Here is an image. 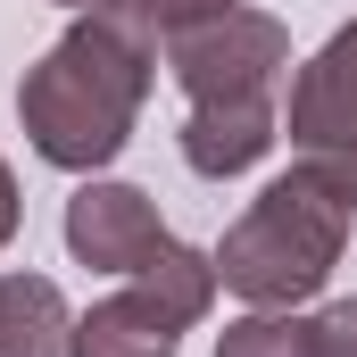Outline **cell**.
I'll use <instances>...</instances> for the list:
<instances>
[{
    "label": "cell",
    "instance_id": "obj_11",
    "mask_svg": "<svg viewBox=\"0 0 357 357\" xmlns=\"http://www.w3.org/2000/svg\"><path fill=\"white\" fill-rule=\"evenodd\" d=\"M316 349L324 357H357V299H333L316 316Z\"/></svg>",
    "mask_w": 357,
    "mask_h": 357
},
{
    "label": "cell",
    "instance_id": "obj_12",
    "mask_svg": "<svg viewBox=\"0 0 357 357\" xmlns=\"http://www.w3.org/2000/svg\"><path fill=\"white\" fill-rule=\"evenodd\" d=\"M17 216H25V199H17V175H8V158H0V250L17 241Z\"/></svg>",
    "mask_w": 357,
    "mask_h": 357
},
{
    "label": "cell",
    "instance_id": "obj_13",
    "mask_svg": "<svg viewBox=\"0 0 357 357\" xmlns=\"http://www.w3.org/2000/svg\"><path fill=\"white\" fill-rule=\"evenodd\" d=\"M59 8H75V17H108L116 0H59Z\"/></svg>",
    "mask_w": 357,
    "mask_h": 357
},
{
    "label": "cell",
    "instance_id": "obj_8",
    "mask_svg": "<svg viewBox=\"0 0 357 357\" xmlns=\"http://www.w3.org/2000/svg\"><path fill=\"white\" fill-rule=\"evenodd\" d=\"M125 282H133L175 333H191V324L216 307V291H225V282H216V250H183V241L167 250V258H150L142 274H125Z\"/></svg>",
    "mask_w": 357,
    "mask_h": 357
},
{
    "label": "cell",
    "instance_id": "obj_7",
    "mask_svg": "<svg viewBox=\"0 0 357 357\" xmlns=\"http://www.w3.org/2000/svg\"><path fill=\"white\" fill-rule=\"evenodd\" d=\"M67 324L50 274H0V357H67Z\"/></svg>",
    "mask_w": 357,
    "mask_h": 357
},
{
    "label": "cell",
    "instance_id": "obj_6",
    "mask_svg": "<svg viewBox=\"0 0 357 357\" xmlns=\"http://www.w3.org/2000/svg\"><path fill=\"white\" fill-rule=\"evenodd\" d=\"M175 349H183V333L133 291V282L67 324V357H175Z\"/></svg>",
    "mask_w": 357,
    "mask_h": 357
},
{
    "label": "cell",
    "instance_id": "obj_5",
    "mask_svg": "<svg viewBox=\"0 0 357 357\" xmlns=\"http://www.w3.org/2000/svg\"><path fill=\"white\" fill-rule=\"evenodd\" d=\"M67 250H75V266L142 274L150 258L175 250V233L158 225V199H150L142 183L84 175V183H75V199H67Z\"/></svg>",
    "mask_w": 357,
    "mask_h": 357
},
{
    "label": "cell",
    "instance_id": "obj_10",
    "mask_svg": "<svg viewBox=\"0 0 357 357\" xmlns=\"http://www.w3.org/2000/svg\"><path fill=\"white\" fill-rule=\"evenodd\" d=\"M225 8H241V0H116L108 17H125L150 50H167L175 33H191V25H208V17H225Z\"/></svg>",
    "mask_w": 357,
    "mask_h": 357
},
{
    "label": "cell",
    "instance_id": "obj_1",
    "mask_svg": "<svg viewBox=\"0 0 357 357\" xmlns=\"http://www.w3.org/2000/svg\"><path fill=\"white\" fill-rule=\"evenodd\" d=\"M158 84V50L125 17H75L17 84V125L42 167L59 175H100L125 142L133 116Z\"/></svg>",
    "mask_w": 357,
    "mask_h": 357
},
{
    "label": "cell",
    "instance_id": "obj_2",
    "mask_svg": "<svg viewBox=\"0 0 357 357\" xmlns=\"http://www.w3.org/2000/svg\"><path fill=\"white\" fill-rule=\"evenodd\" d=\"M167 67L183 84V167L199 183H233L250 175L282 142V108L274 91L291 75V33L274 25L266 8H225L208 25H191L167 42Z\"/></svg>",
    "mask_w": 357,
    "mask_h": 357
},
{
    "label": "cell",
    "instance_id": "obj_9",
    "mask_svg": "<svg viewBox=\"0 0 357 357\" xmlns=\"http://www.w3.org/2000/svg\"><path fill=\"white\" fill-rule=\"evenodd\" d=\"M216 357H324L316 349V316L299 307H250L216 333Z\"/></svg>",
    "mask_w": 357,
    "mask_h": 357
},
{
    "label": "cell",
    "instance_id": "obj_3",
    "mask_svg": "<svg viewBox=\"0 0 357 357\" xmlns=\"http://www.w3.org/2000/svg\"><path fill=\"white\" fill-rule=\"evenodd\" d=\"M349 225H357V208L333 183L316 175V167H291V175H274L266 191L233 216V233L216 241V282H225L241 307H307V299L333 282V266H341Z\"/></svg>",
    "mask_w": 357,
    "mask_h": 357
},
{
    "label": "cell",
    "instance_id": "obj_4",
    "mask_svg": "<svg viewBox=\"0 0 357 357\" xmlns=\"http://www.w3.org/2000/svg\"><path fill=\"white\" fill-rule=\"evenodd\" d=\"M291 150L357 208V17L291 75Z\"/></svg>",
    "mask_w": 357,
    "mask_h": 357
}]
</instances>
